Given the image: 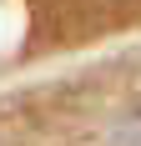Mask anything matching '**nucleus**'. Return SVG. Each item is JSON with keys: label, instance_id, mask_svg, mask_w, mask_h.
<instances>
[{"label": "nucleus", "instance_id": "f257e3e1", "mask_svg": "<svg viewBox=\"0 0 141 146\" xmlns=\"http://www.w3.org/2000/svg\"><path fill=\"white\" fill-rule=\"evenodd\" d=\"M111 146H141V111H136V116H126L121 126H116Z\"/></svg>", "mask_w": 141, "mask_h": 146}]
</instances>
